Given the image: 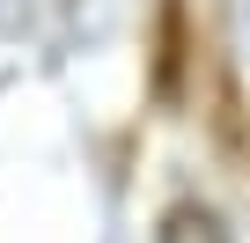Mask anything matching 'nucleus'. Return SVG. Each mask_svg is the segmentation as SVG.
Returning <instances> with one entry per match:
<instances>
[{
	"label": "nucleus",
	"mask_w": 250,
	"mask_h": 243,
	"mask_svg": "<svg viewBox=\"0 0 250 243\" xmlns=\"http://www.w3.org/2000/svg\"><path fill=\"white\" fill-rule=\"evenodd\" d=\"M162 243H228V228H221L206 206H177V214L162 221Z\"/></svg>",
	"instance_id": "1"
}]
</instances>
